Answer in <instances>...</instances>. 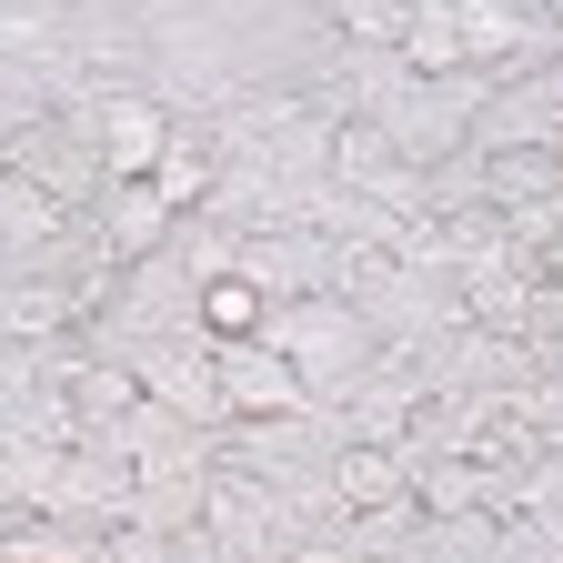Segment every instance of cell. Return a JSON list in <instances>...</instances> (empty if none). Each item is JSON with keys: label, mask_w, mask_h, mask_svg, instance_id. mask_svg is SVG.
Wrapping results in <instances>:
<instances>
[{"label": "cell", "mask_w": 563, "mask_h": 563, "mask_svg": "<svg viewBox=\"0 0 563 563\" xmlns=\"http://www.w3.org/2000/svg\"><path fill=\"white\" fill-rule=\"evenodd\" d=\"M332 21H342L352 41H402V31H412L402 0H332Z\"/></svg>", "instance_id": "obj_10"}, {"label": "cell", "mask_w": 563, "mask_h": 563, "mask_svg": "<svg viewBox=\"0 0 563 563\" xmlns=\"http://www.w3.org/2000/svg\"><path fill=\"white\" fill-rule=\"evenodd\" d=\"M162 152H172V121L152 101H111L101 111V162H111V181H152Z\"/></svg>", "instance_id": "obj_1"}, {"label": "cell", "mask_w": 563, "mask_h": 563, "mask_svg": "<svg viewBox=\"0 0 563 563\" xmlns=\"http://www.w3.org/2000/svg\"><path fill=\"white\" fill-rule=\"evenodd\" d=\"M172 232V191L162 181H111V252H152Z\"/></svg>", "instance_id": "obj_4"}, {"label": "cell", "mask_w": 563, "mask_h": 563, "mask_svg": "<svg viewBox=\"0 0 563 563\" xmlns=\"http://www.w3.org/2000/svg\"><path fill=\"white\" fill-rule=\"evenodd\" d=\"M342 493H352V504H373V514H393V504H402L393 453H342Z\"/></svg>", "instance_id": "obj_7"}, {"label": "cell", "mask_w": 563, "mask_h": 563, "mask_svg": "<svg viewBox=\"0 0 563 563\" xmlns=\"http://www.w3.org/2000/svg\"><path fill=\"white\" fill-rule=\"evenodd\" d=\"M402 60H412V70H443V60H463V21H453V11H422V21L402 31Z\"/></svg>", "instance_id": "obj_8"}, {"label": "cell", "mask_w": 563, "mask_h": 563, "mask_svg": "<svg viewBox=\"0 0 563 563\" xmlns=\"http://www.w3.org/2000/svg\"><path fill=\"white\" fill-rule=\"evenodd\" d=\"M493 201L504 211H563V162L553 152H493Z\"/></svg>", "instance_id": "obj_3"}, {"label": "cell", "mask_w": 563, "mask_h": 563, "mask_svg": "<svg viewBox=\"0 0 563 563\" xmlns=\"http://www.w3.org/2000/svg\"><path fill=\"white\" fill-rule=\"evenodd\" d=\"M152 363H162L152 383H162L172 402H191V412H211V402H222V373H191V352H152Z\"/></svg>", "instance_id": "obj_11"}, {"label": "cell", "mask_w": 563, "mask_h": 563, "mask_svg": "<svg viewBox=\"0 0 563 563\" xmlns=\"http://www.w3.org/2000/svg\"><path fill=\"white\" fill-rule=\"evenodd\" d=\"M201 322L222 332V342L262 332V282H252V272H232V282H211V292H201Z\"/></svg>", "instance_id": "obj_6"}, {"label": "cell", "mask_w": 563, "mask_h": 563, "mask_svg": "<svg viewBox=\"0 0 563 563\" xmlns=\"http://www.w3.org/2000/svg\"><path fill=\"white\" fill-rule=\"evenodd\" d=\"M332 162H342V172H383V162H393V141H383V131H363V121H352V131L332 141Z\"/></svg>", "instance_id": "obj_12"}, {"label": "cell", "mask_w": 563, "mask_h": 563, "mask_svg": "<svg viewBox=\"0 0 563 563\" xmlns=\"http://www.w3.org/2000/svg\"><path fill=\"white\" fill-rule=\"evenodd\" d=\"M0 222H11V232H51L60 201H51V191H11V211H0Z\"/></svg>", "instance_id": "obj_13"}, {"label": "cell", "mask_w": 563, "mask_h": 563, "mask_svg": "<svg viewBox=\"0 0 563 563\" xmlns=\"http://www.w3.org/2000/svg\"><path fill=\"white\" fill-rule=\"evenodd\" d=\"M222 402H232V412H292V402H302L292 352H232V363H222Z\"/></svg>", "instance_id": "obj_2"}, {"label": "cell", "mask_w": 563, "mask_h": 563, "mask_svg": "<svg viewBox=\"0 0 563 563\" xmlns=\"http://www.w3.org/2000/svg\"><path fill=\"white\" fill-rule=\"evenodd\" d=\"M272 342H282V352H312V363H322V352H352L363 332H352V312H332V302H302V312H282V322H272Z\"/></svg>", "instance_id": "obj_5"}, {"label": "cell", "mask_w": 563, "mask_h": 563, "mask_svg": "<svg viewBox=\"0 0 563 563\" xmlns=\"http://www.w3.org/2000/svg\"><path fill=\"white\" fill-rule=\"evenodd\" d=\"M70 402H81V412H131V402H141V373H131V363H121V373L91 363V373H70Z\"/></svg>", "instance_id": "obj_9"}]
</instances>
